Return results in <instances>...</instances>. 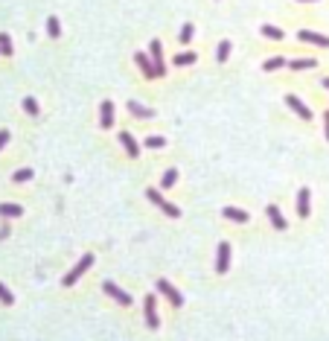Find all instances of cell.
I'll list each match as a JSON object with an SVG mask.
<instances>
[{"label": "cell", "mask_w": 329, "mask_h": 341, "mask_svg": "<svg viewBox=\"0 0 329 341\" xmlns=\"http://www.w3.org/2000/svg\"><path fill=\"white\" fill-rule=\"evenodd\" d=\"M300 41H309V44H318V47H329V38L318 35V32H300Z\"/></svg>", "instance_id": "obj_15"}, {"label": "cell", "mask_w": 329, "mask_h": 341, "mask_svg": "<svg viewBox=\"0 0 329 341\" xmlns=\"http://www.w3.org/2000/svg\"><path fill=\"white\" fill-rule=\"evenodd\" d=\"M323 88H326V90H329V79H323Z\"/></svg>", "instance_id": "obj_33"}, {"label": "cell", "mask_w": 329, "mask_h": 341, "mask_svg": "<svg viewBox=\"0 0 329 341\" xmlns=\"http://www.w3.org/2000/svg\"><path fill=\"white\" fill-rule=\"evenodd\" d=\"M146 196H149V201H151V204H158L160 210H163V213L169 216V219H178V216H181V210H178V207L172 204V201H166V198L160 196L158 190H146Z\"/></svg>", "instance_id": "obj_2"}, {"label": "cell", "mask_w": 329, "mask_h": 341, "mask_svg": "<svg viewBox=\"0 0 329 341\" xmlns=\"http://www.w3.org/2000/svg\"><path fill=\"white\" fill-rule=\"evenodd\" d=\"M222 213L227 216V219H233V222H248V219H250V216L245 213V210H239V207H224Z\"/></svg>", "instance_id": "obj_16"}, {"label": "cell", "mask_w": 329, "mask_h": 341, "mask_svg": "<svg viewBox=\"0 0 329 341\" xmlns=\"http://www.w3.org/2000/svg\"><path fill=\"white\" fill-rule=\"evenodd\" d=\"M120 143L125 146V152H128V158H137L140 155V146H137V140H134L128 131H120Z\"/></svg>", "instance_id": "obj_11"}, {"label": "cell", "mask_w": 329, "mask_h": 341, "mask_svg": "<svg viewBox=\"0 0 329 341\" xmlns=\"http://www.w3.org/2000/svg\"><path fill=\"white\" fill-rule=\"evenodd\" d=\"M158 292H160L163 297H166V300H169L172 306H181V304H184V297L178 295V289L172 286L169 280H158Z\"/></svg>", "instance_id": "obj_3"}, {"label": "cell", "mask_w": 329, "mask_h": 341, "mask_svg": "<svg viewBox=\"0 0 329 341\" xmlns=\"http://www.w3.org/2000/svg\"><path fill=\"white\" fill-rule=\"evenodd\" d=\"M9 143V131H6V128H3V131H0V149H3V146Z\"/></svg>", "instance_id": "obj_31"}, {"label": "cell", "mask_w": 329, "mask_h": 341, "mask_svg": "<svg viewBox=\"0 0 329 341\" xmlns=\"http://www.w3.org/2000/svg\"><path fill=\"white\" fill-rule=\"evenodd\" d=\"M21 213H24V207H18V204H0V216H6V219H15Z\"/></svg>", "instance_id": "obj_17"}, {"label": "cell", "mask_w": 329, "mask_h": 341, "mask_svg": "<svg viewBox=\"0 0 329 341\" xmlns=\"http://www.w3.org/2000/svg\"><path fill=\"white\" fill-rule=\"evenodd\" d=\"M151 62H154V70H158V76H163L166 73V64H163V47H160V41H151Z\"/></svg>", "instance_id": "obj_5"}, {"label": "cell", "mask_w": 329, "mask_h": 341, "mask_svg": "<svg viewBox=\"0 0 329 341\" xmlns=\"http://www.w3.org/2000/svg\"><path fill=\"white\" fill-rule=\"evenodd\" d=\"M90 266H93V254H85V257H82V260L76 262V266H73V269L67 271V274H64V280H62V283H64L67 289H70L73 283H76V280H79L82 274H85V271L90 269Z\"/></svg>", "instance_id": "obj_1"}, {"label": "cell", "mask_w": 329, "mask_h": 341, "mask_svg": "<svg viewBox=\"0 0 329 341\" xmlns=\"http://www.w3.org/2000/svg\"><path fill=\"white\" fill-rule=\"evenodd\" d=\"M146 324L151 330H158V304H154V297H146Z\"/></svg>", "instance_id": "obj_13"}, {"label": "cell", "mask_w": 329, "mask_h": 341, "mask_svg": "<svg viewBox=\"0 0 329 341\" xmlns=\"http://www.w3.org/2000/svg\"><path fill=\"white\" fill-rule=\"evenodd\" d=\"M262 35L265 38H274V41H280V38H283V29H277V27H262Z\"/></svg>", "instance_id": "obj_23"}, {"label": "cell", "mask_w": 329, "mask_h": 341, "mask_svg": "<svg viewBox=\"0 0 329 341\" xmlns=\"http://www.w3.org/2000/svg\"><path fill=\"white\" fill-rule=\"evenodd\" d=\"M283 64H285L283 55H274V59H268V62L262 64V67H265V70H277V67H283Z\"/></svg>", "instance_id": "obj_24"}, {"label": "cell", "mask_w": 329, "mask_h": 341, "mask_svg": "<svg viewBox=\"0 0 329 341\" xmlns=\"http://www.w3.org/2000/svg\"><path fill=\"white\" fill-rule=\"evenodd\" d=\"M128 111H131L134 117H146V120L154 117V111H151V108H146V105H140V102H128Z\"/></svg>", "instance_id": "obj_14"}, {"label": "cell", "mask_w": 329, "mask_h": 341, "mask_svg": "<svg viewBox=\"0 0 329 341\" xmlns=\"http://www.w3.org/2000/svg\"><path fill=\"white\" fill-rule=\"evenodd\" d=\"M0 53L3 55H12L15 50H12V38L6 35V32H0Z\"/></svg>", "instance_id": "obj_20"}, {"label": "cell", "mask_w": 329, "mask_h": 341, "mask_svg": "<svg viewBox=\"0 0 329 341\" xmlns=\"http://www.w3.org/2000/svg\"><path fill=\"white\" fill-rule=\"evenodd\" d=\"M227 55H230V41H222L219 50H216V59H219V62H227Z\"/></svg>", "instance_id": "obj_22"}, {"label": "cell", "mask_w": 329, "mask_h": 341, "mask_svg": "<svg viewBox=\"0 0 329 341\" xmlns=\"http://www.w3.org/2000/svg\"><path fill=\"white\" fill-rule=\"evenodd\" d=\"M163 143H166V140H163V137H146V146H149V149H163Z\"/></svg>", "instance_id": "obj_29"}, {"label": "cell", "mask_w": 329, "mask_h": 341, "mask_svg": "<svg viewBox=\"0 0 329 341\" xmlns=\"http://www.w3.org/2000/svg\"><path fill=\"white\" fill-rule=\"evenodd\" d=\"M175 181H178V172H175V169H166V175H163V187L169 190Z\"/></svg>", "instance_id": "obj_30"}, {"label": "cell", "mask_w": 329, "mask_h": 341, "mask_svg": "<svg viewBox=\"0 0 329 341\" xmlns=\"http://www.w3.org/2000/svg\"><path fill=\"white\" fill-rule=\"evenodd\" d=\"M134 62H137V67L146 73V79H154V76H158V70H154V62H149V55L137 53V55H134Z\"/></svg>", "instance_id": "obj_9"}, {"label": "cell", "mask_w": 329, "mask_h": 341, "mask_svg": "<svg viewBox=\"0 0 329 341\" xmlns=\"http://www.w3.org/2000/svg\"><path fill=\"white\" fill-rule=\"evenodd\" d=\"M192 32H196V29L189 27V24H184V27H181V41H184V44H189V41H192Z\"/></svg>", "instance_id": "obj_28"}, {"label": "cell", "mask_w": 329, "mask_h": 341, "mask_svg": "<svg viewBox=\"0 0 329 341\" xmlns=\"http://www.w3.org/2000/svg\"><path fill=\"white\" fill-rule=\"evenodd\" d=\"M309 196H312V193H309L306 187H303L300 193H297V216H300V219H306V216L312 213V207H309Z\"/></svg>", "instance_id": "obj_10"}, {"label": "cell", "mask_w": 329, "mask_h": 341, "mask_svg": "<svg viewBox=\"0 0 329 341\" xmlns=\"http://www.w3.org/2000/svg\"><path fill=\"white\" fill-rule=\"evenodd\" d=\"M99 123H102V128H111L114 126V102H102V108H99Z\"/></svg>", "instance_id": "obj_8"}, {"label": "cell", "mask_w": 329, "mask_h": 341, "mask_svg": "<svg viewBox=\"0 0 329 341\" xmlns=\"http://www.w3.org/2000/svg\"><path fill=\"white\" fill-rule=\"evenodd\" d=\"M300 3H318V0H300Z\"/></svg>", "instance_id": "obj_34"}, {"label": "cell", "mask_w": 329, "mask_h": 341, "mask_svg": "<svg viewBox=\"0 0 329 341\" xmlns=\"http://www.w3.org/2000/svg\"><path fill=\"white\" fill-rule=\"evenodd\" d=\"M47 35L50 38L62 35V24H59V18H47Z\"/></svg>", "instance_id": "obj_18"}, {"label": "cell", "mask_w": 329, "mask_h": 341, "mask_svg": "<svg viewBox=\"0 0 329 341\" xmlns=\"http://www.w3.org/2000/svg\"><path fill=\"white\" fill-rule=\"evenodd\" d=\"M102 289H105V292H108V295H111V297H114V300H120V304H123V306H131V297L125 295V292H123V289H120V286H117V283H111V280H105V283H102Z\"/></svg>", "instance_id": "obj_4"}, {"label": "cell", "mask_w": 329, "mask_h": 341, "mask_svg": "<svg viewBox=\"0 0 329 341\" xmlns=\"http://www.w3.org/2000/svg\"><path fill=\"white\" fill-rule=\"evenodd\" d=\"M285 102H288V108H292V111H294V114H297L300 120H312V111H309L306 105H303V102H300L297 97H292V93H288V97H285Z\"/></svg>", "instance_id": "obj_7"}, {"label": "cell", "mask_w": 329, "mask_h": 341, "mask_svg": "<svg viewBox=\"0 0 329 341\" xmlns=\"http://www.w3.org/2000/svg\"><path fill=\"white\" fill-rule=\"evenodd\" d=\"M29 178H32V169H18L15 175H12V181H15V184H24V181H29Z\"/></svg>", "instance_id": "obj_26"}, {"label": "cell", "mask_w": 329, "mask_h": 341, "mask_svg": "<svg viewBox=\"0 0 329 341\" xmlns=\"http://www.w3.org/2000/svg\"><path fill=\"white\" fill-rule=\"evenodd\" d=\"M323 128H326V140H329V114L323 117Z\"/></svg>", "instance_id": "obj_32"}, {"label": "cell", "mask_w": 329, "mask_h": 341, "mask_svg": "<svg viewBox=\"0 0 329 341\" xmlns=\"http://www.w3.org/2000/svg\"><path fill=\"white\" fill-rule=\"evenodd\" d=\"M192 62H196V53H181V55H175V64H178V67L192 64Z\"/></svg>", "instance_id": "obj_25"}, {"label": "cell", "mask_w": 329, "mask_h": 341, "mask_svg": "<svg viewBox=\"0 0 329 341\" xmlns=\"http://www.w3.org/2000/svg\"><path fill=\"white\" fill-rule=\"evenodd\" d=\"M315 59H294L292 64H288V67H292V70H306V67H315Z\"/></svg>", "instance_id": "obj_19"}, {"label": "cell", "mask_w": 329, "mask_h": 341, "mask_svg": "<svg viewBox=\"0 0 329 341\" xmlns=\"http://www.w3.org/2000/svg\"><path fill=\"white\" fill-rule=\"evenodd\" d=\"M24 111H27L29 117H38V102L32 97H24Z\"/></svg>", "instance_id": "obj_21"}, {"label": "cell", "mask_w": 329, "mask_h": 341, "mask_svg": "<svg viewBox=\"0 0 329 341\" xmlns=\"http://www.w3.org/2000/svg\"><path fill=\"white\" fill-rule=\"evenodd\" d=\"M265 213H268V219H271V224H274L277 231H285V219H283V213H280V207H277V204H268Z\"/></svg>", "instance_id": "obj_12"}, {"label": "cell", "mask_w": 329, "mask_h": 341, "mask_svg": "<svg viewBox=\"0 0 329 341\" xmlns=\"http://www.w3.org/2000/svg\"><path fill=\"white\" fill-rule=\"evenodd\" d=\"M227 269H230V245L222 242V245H219V260H216V271H219V274H224Z\"/></svg>", "instance_id": "obj_6"}, {"label": "cell", "mask_w": 329, "mask_h": 341, "mask_svg": "<svg viewBox=\"0 0 329 341\" xmlns=\"http://www.w3.org/2000/svg\"><path fill=\"white\" fill-rule=\"evenodd\" d=\"M0 300H3L6 306H12V304H15V295H12V292H9L6 286H3V283H0Z\"/></svg>", "instance_id": "obj_27"}]
</instances>
